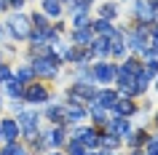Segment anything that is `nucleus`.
Listing matches in <instances>:
<instances>
[{
  "label": "nucleus",
  "instance_id": "nucleus-1",
  "mask_svg": "<svg viewBox=\"0 0 158 155\" xmlns=\"http://www.w3.org/2000/svg\"><path fill=\"white\" fill-rule=\"evenodd\" d=\"M32 72L43 78H56L59 75V59L56 56H40L32 62Z\"/></svg>",
  "mask_w": 158,
  "mask_h": 155
},
{
  "label": "nucleus",
  "instance_id": "nucleus-2",
  "mask_svg": "<svg viewBox=\"0 0 158 155\" xmlns=\"http://www.w3.org/2000/svg\"><path fill=\"white\" fill-rule=\"evenodd\" d=\"M8 32L16 38V40H24V38H30V19L22 16V14H16V16L8 19Z\"/></svg>",
  "mask_w": 158,
  "mask_h": 155
},
{
  "label": "nucleus",
  "instance_id": "nucleus-3",
  "mask_svg": "<svg viewBox=\"0 0 158 155\" xmlns=\"http://www.w3.org/2000/svg\"><path fill=\"white\" fill-rule=\"evenodd\" d=\"M19 134H22V128H19V123L14 118H6V120L0 123V137L6 139V142H16Z\"/></svg>",
  "mask_w": 158,
  "mask_h": 155
},
{
  "label": "nucleus",
  "instance_id": "nucleus-4",
  "mask_svg": "<svg viewBox=\"0 0 158 155\" xmlns=\"http://www.w3.org/2000/svg\"><path fill=\"white\" fill-rule=\"evenodd\" d=\"M75 139H78L83 147H97V145H99V137H97V134H94V128H89V126L75 128Z\"/></svg>",
  "mask_w": 158,
  "mask_h": 155
},
{
  "label": "nucleus",
  "instance_id": "nucleus-5",
  "mask_svg": "<svg viewBox=\"0 0 158 155\" xmlns=\"http://www.w3.org/2000/svg\"><path fill=\"white\" fill-rule=\"evenodd\" d=\"M24 99L27 102H46L48 99V91L43 86H27L24 88Z\"/></svg>",
  "mask_w": 158,
  "mask_h": 155
},
{
  "label": "nucleus",
  "instance_id": "nucleus-6",
  "mask_svg": "<svg viewBox=\"0 0 158 155\" xmlns=\"http://www.w3.org/2000/svg\"><path fill=\"white\" fill-rule=\"evenodd\" d=\"M94 78L102 80V83H110L113 78H115V67L113 64H97L94 67Z\"/></svg>",
  "mask_w": 158,
  "mask_h": 155
},
{
  "label": "nucleus",
  "instance_id": "nucleus-7",
  "mask_svg": "<svg viewBox=\"0 0 158 155\" xmlns=\"http://www.w3.org/2000/svg\"><path fill=\"white\" fill-rule=\"evenodd\" d=\"M137 14H139V19H145V22H153L156 6H153L150 0H139V3H137Z\"/></svg>",
  "mask_w": 158,
  "mask_h": 155
},
{
  "label": "nucleus",
  "instance_id": "nucleus-8",
  "mask_svg": "<svg viewBox=\"0 0 158 155\" xmlns=\"http://www.w3.org/2000/svg\"><path fill=\"white\" fill-rule=\"evenodd\" d=\"M94 40V32L89 30V27H78L73 35V43H78V46H89V43Z\"/></svg>",
  "mask_w": 158,
  "mask_h": 155
},
{
  "label": "nucleus",
  "instance_id": "nucleus-9",
  "mask_svg": "<svg viewBox=\"0 0 158 155\" xmlns=\"http://www.w3.org/2000/svg\"><path fill=\"white\" fill-rule=\"evenodd\" d=\"M83 115H86V107H81L78 102H73V104L64 107V115H62V118H67V120H81Z\"/></svg>",
  "mask_w": 158,
  "mask_h": 155
},
{
  "label": "nucleus",
  "instance_id": "nucleus-10",
  "mask_svg": "<svg viewBox=\"0 0 158 155\" xmlns=\"http://www.w3.org/2000/svg\"><path fill=\"white\" fill-rule=\"evenodd\" d=\"M6 94L8 96H24V83H19V80H14V78H8L6 80Z\"/></svg>",
  "mask_w": 158,
  "mask_h": 155
},
{
  "label": "nucleus",
  "instance_id": "nucleus-11",
  "mask_svg": "<svg viewBox=\"0 0 158 155\" xmlns=\"http://www.w3.org/2000/svg\"><path fill=\"white\" fill-rule=\"evenodd\" d=\"M118 102V94H113V91H102L99 96H97V107H102V110H105V107H113Z\"/></svg>",
  "mask_w": 158,
  "mask_h": 155
},
{
  "label": "nucleus",
  "instance_id": "nucleus-12",
  "mask_svg": "<svg viewBox=\"0 0 158 155\" xmlns=\"http://www.w3.org/2000/svg\"><path fill=\"white\" fill-rule=\"evenodd\" d=\"M110 131H113L115 137H129L131 126H129V120H113L110 123Z\"/></svg>",
  "mask_w": 158,
  "mask_h": 155
},
{
  "label": "nucleus",
  "instance_id": "nucleus-13",
  "mask_svg": "<svg viewBox=\"0 0 158 155\" xmlns=\"http://www.w3.org/2000/svg\"><path fill=\"white\" fill-rule=\"evenodd\" d=\"M91 46H94V54H97V56H107V54H110V40H107V38L91 40Z\"/></svg>",
  "mask_w": 158,
  "mask_h": 155
},
{
  "label": "nucleus",
  "instance_id": "nucleus-14",
  "mask_svg": "<svg viewBox=\"0 0 158 155\" xmlns=\"http://www.w3.org/2000/svg\"><path fill=\"white\" fill-rule=\"evenodd\" d=\"M113 107H115V112H118V115H134V110H137V107H134L129 99H118Z\"/></svg>",
  "mask_w": 158,
  "mask_h": 155
},
{
  "label": "nucleus",
  "instance_id": "nucleus-15",
  "mask_svg": "<svg viewBox=\"0 0 158 155\" xmlns=\"http://www.w3.org/2000/svg\"><path fill=\"white\" fill-rule=\"evenodd\" d=\"M94 30H97L99 35H105V38H113V35H115V30L110 27V22H107V19H99V22L94 24Z\"/></svg>",
  "mask_w": 158,
  "mask_h": 155
},
{
  "label": "nucleus",
  "instance_id": "nucleus-16",
  "mask_svg": "<svg viewBox=\"0 0 158 155\" xmlns=\"http://www.w3.org/2000/svg\"><path fill=\"white\" fill-rule=\"evenodd\" d=\"M43 8H46L48 16H59L62 14V3H56V0H43Z\"/></svg>",
  "mask_w": 158,
  "mask_h": 155
},
{
  "label": "nucleus",
  "instance_id": "nucleus-17",
  "mask_svg": "<svg viewBox=\"0 0 158 155\" xmlns=\"http://www.w3.org/2000/svg\"><path fill=\"white\" fill-rule=\"evenodd\" d=\"M86 11H89V8H86V6H83V8H81V11H75V16H73L75 27H89V16H86Z\"/></svg>",
  "mask_w": 158,
  "mask_h": 155
},
{
  "label": "nucleus",
  "instance_id": "nucleus-18",
  "mask_svg": "<svg viewBox=\"0 0 158 155\" xmlns=\"http://www.w3.org/2000/svg\"><path fill=\"white\" fill-rule=\"evenodd\" d=\"M99 145L110 147V150H115V147L121 145V139H118V137H113V134H105V137H99Z\"/></svg>",
  "mask_w": 158,
  "mask_h": 155
},
{
  "label": "nucleus",
  "instance_id": "nucleus-19",
  "mask_svg": "<svg viewBox=\"0 0 158 155\" xmlns=\"http://www.w3.org/2000/svg\"><path fill=\"white\" fill-rule=\"evenodd\" d=\"M62 115H64V107H48V110H46V118H48V120H59V118H62Z\"/></svg>",
  "mask_w": 158,
  "mask_h": 155
},
{
  "label": "nucleus",
  "instance_id": "nucleus-20",
  "mask_svg": "<svg viewBox=\"0 0 158 155\" xmlns=\"http://www.w3.org/2000/svg\"><path fill=\"white\" fill-rule=\"evenodd\" d=\"M32 67H19V70H16V80L19 83H24V80H30V78H32Z\"/></svg>",
  "mask_w": 158,
  "mask_h": 155
},
{
  "label": "nucleus",
  "instance_id": "nucleus-21",
  "mask_svg": "<svg viewBox=\"0 0 158 155\" xmlns=\"http://www.w3.org/2000/svg\"><path fill=\"white\" fill-rule=\"evenodd\" d=\"M67 150H70V155H89V153H86V147L81 145L78 139H75V142H70V147H67Z\"/></svg>",
  "mask_w": 158,
  "mask_h": 155
},
{
  "label": "nucleus",
  "instance_id": "nucleus-22",
  "mask_svg": "<svg viewBox=\"0 0 158 155\" xmlns=\"http://www.w3.org/2000/svg\"><path fill=\"white\" fill-rule=\"evenodd\" d=\"M32 24L38 27L40 32H46V30H48V22H46V16H38V14H35V16H32Z\"/></svg>",
  "mask_w": 158,
  "mask_h": 155
},
{
  "label": "nucleus",
  "instance_id": "nucleus-23",
  "mask_svg": "<svg viewBox=\"0 0 158 155\" xmlns=\"http://www.w3.org/2000/svg\"><path fill=\"white\" fill-rule=\"evenodd\" d=\"M19 150H22V147H19L16 142H8V145H6V147H3V150H0V155H16Z\"/></svg>",
  "mask_w": 158,
  "mask_h": 155
},
{
  "label": "nucleus",
  "instance_id": "nucleus-24",
  "mask_svg": "<svg viewBox=\"0 0 158 155\" xmlns=\"http://www.w3.org/2000/svg\"><path fill=\"white\" fill-rule=\"evenodd\" d=\"M99 14H102V19H113V16L118 14V8H115V6H102Z\"/></svg>",
  "mask_w": 158,
  "mask_h": 155
},
{
  "label": "nucleus",
  "instance_id": "nucleus-25",
  "mask_svg": "<svg viewBox=\"0 0 158 155\" xmlns=\"http://www.w3.org/2000/svg\"><path fill=\"white\" fill-rule=\"evenodd\" d=\"M11 78V67L8 64H3V62H0V83H6Z\"/></svg>",
  "mask_w": 158,
  "mask_h": 155
},
{
  "label": "nucleus",
  "instance_id": "nucleus-26",
  "mask_svg": "<svg viewBox=\"0 0 158 155\" xmlns=\"http://www.w3.org/2000/svg\"><path fill=\"white\" fill-rule=\"evenodd\" d=\"M110 51H113V54H115V56H121V54H126V43H123V46H121V43H113V46H110Z\"/></svg>",
  "mask_w": 158,
  "mask_h": 155
},
{
  "label": "nucleus",
  "instance_id": "nucleus-27",
  "mask_svg": "<svg viewBox=\"0 0 158 155\" xmlns=\"http://www.w3.org/2000/svg\"><path fill=\"white\" fill-rule=\"evenodd\" d=\"M11 6H16V8H22V6H24V0H8Z\"/></svg>",
  "mask_w": 158,
  "mask_h": 155
},
{
  "label": "nucleus",
  "instance_id": "nucleus-28",
  "mask_svg": "<svg viewBox=\"0 0 158 155\" xmlns=\"http://www.w3.org/2000/svg\"><path fill=\"white\" fill-rule=\"evenodd\" d=\"M6 6H8V0H0V11L6 8Z\"/></svg>",
  "mask_w": 158,
  "mask_h": 155
},
{
  "label": "nucleus",
  "instance_id": "nucleus-29",
  "mask_svg": "<svg viewBox=\"0 0 158 155\" xmlns=\"http://www.w3.org/2000/svg\"><path fill=\"white\" fill-rule=\"evenodd\" d=\"M16 155H27V153H24V150H19V153H16Z\"/></svg>",
  "mask_w": 158,
  "mask_h": 155
},
{
  "label": "nucleus",
  "instance_id": "nucleus-30",
  "mask_svg": "<svg viewBox=\"0 0 158 155\" xmlns=\"http://www.w3.org/2000/svg\"><path fill=\"white\" fill-rule=\"evenodd\" d=\"M156 123H158V115H156Z\"/></svg>",
  "mask_w": 158,
  "mask_h": 155
},
{
  "label": "nucleus",
  "instance_id": "nucleus-31",
  "mask_svg": "<svg viewBox=\"0 0 158 155\" xmlns=\"http://www.w3.org/2000/svg\"><path fill=\"white\" fill-rule=\"evenodd\" d=\"M0 107H3V102H0Z\"/></svg>",
  "mask_w": 158,
  "mask_h": 155
},
{
  "label": "nucleus",
  "instance_id": "nucleus-32",
  "mask_svg": "<svg viewBox=\"0 0 158 155\" xmlns=\"http://www.w3.org/2000/svg\"><path fill=\"white\" fill-rule=\"evenodd\" d=\"M137 155H142V153H137Z\"/></svg>",
  "mask_w": 158,
  "mask_h": 155
}]
</instances>
